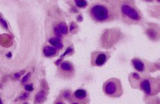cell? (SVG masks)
I'll return each mask as SVG.
<instances>
[{
    "instance_id": "cell-1",
    "label": "cell",
    "mask_w": 160,
    "mask_h": 104,
    "mask_svg": "<svg viewBox=\"0 0 160 104\" xmlns=\"http://www.w3.org/2000/svg\"><path fill=\"white\" fill-rule=\"evenodd\" d=\"M87 14L97 23L112 22L120 18L119 1H96L89 5Z\"/></svg>"
},
{
    "instance_id": "cell-2",
    "label": "cell",
    "mask_w": 160,
    "mask_h": 104,
    "mask_svg": "<svg viewBox=\"0 0 160 104\" xmlns=\"http://www.w3.org/2000/svg\"><path fill=\"white\" fill-rule=\"evenodd\" d=\"M120 18L128 25H142L144 23L143 15L135 1H119Z\"/></svg>"
},
{
    "instance_id": "cell-3",
    "label": "cell",
    "mask_w": 160,
    "mask_h": 104,
    "mask_svg": "<svg viewBox=\"0 0 160 104\" xmlns=\"http://www.w3.org/2000/svg\"><path fill=\"white\" fill-rule=\"evenodd\" d=\"M145 96L152 97L160 93V78L154 77L149 74L142 75L139 88Z\"/></svg>"
},
{
    "instance_id": "cell-4",
    "label": "cell",
    "mask_w": 160,
    "mask_h": 104,
    "mask_svg": "<svg viewBox=\"0 0 160 104\" xmlns=\"http://www.w3.org/2000/svg\"><path fill=\"white\" fill-rule=\"evenodd\" d=\"M102 92L106 96L110 98L121 97L124 93V89L121 80L115 77L108 79L102 85Z\"/></svg>"
},
{
    "instance_id": "cell-5",
    "label": "cell",
    "mask_w": 160,
    "mask_h": 104,
    "mask_svg": "<svg viewBox=\"0 0 160 104\" xmlns=\"http://www.w3.org/2000/svg\"><path fill=\"white\" fill-rule=\"evenodd\" d=\"M132 66L140 75L149 74V72H153L159 70V67L157 63H151L145 59L140 58H134L131 61Z\"/></svg>"
},
{
    "instance_id": "cell-6",
    "label": "cell",
    "mask_w": 160,
    "mask_h": 104,
    "mask_svg": "<svg viewBox=\"0 0 160 104\" xmlns=\"http://www.w3.org/2000/svg\"><path fill=\"white\" fill-rule=\"evenodd\" d=\"M76 75V69L74 64L68 60L59 63L57 70V76L65 81L72 80Z\"/></svg>"
},
{
    "instance_id": "cell-7",
    "label": "cell",
    "mask_w": 160,
    "mask_h": 104,
    "mask_svg": "<svg viewBox=\"0 0 160 104\" xmlns=\"http://www.w3.org/2000/svg\"><path fill=\"white\" fill-rule=\"evenodd\" d=\"M111 58V53L108 51L95 50L90 55V64L93 67H101L107 63Z\"/></svg>"
},
{
    "instance_id": "cell-8",
    "label": "cell",
    "mask_w": 160,
    "mask_h": 104,
    "mask_svg": "<svg viewBox=\"0 0 160 104\" xmlns=\"http://www.w3.org/2000/svg\"><path fill=\"white\" fill-rule=\"evenodd\" d=\"M90 102L89 93L87 90L79 88L72 93L70 104H89Z\"/></svg>"
},
{
    "instance_id": "cell-9",
    "label": "cell",
    "mask_w": 160,
    "mask_h": 104,
    "mask_svg": "<svg viewBox=\"0 0 160 104\" xmlns=\"http://www.w3.org/2000/svg\"><path fill=\"white\" fill-rule=\"evenodd\" d=\"M145 34L150 40L155 42H159L160 40V26L154 22L148 23Z\"/></svg>"
},
{
    "instance_id": "cell-10",
    "label": "cell",
    "mask_w": 160,
    "mask_h": 104,
    "mask_svg": "<svg viewBox=\"0 0 160 104\" xmlns=\"http://www.w3.org/2000/svg\"><path fill=\"white\" fill-rule=\"evenodd\" d=\"M60 50L51 45H44L42 48V53L46 58H52L58 56Z\"/></svg>"
},
{
    "instance_id": "cell-11",
    "label": "cell",
    "mask_w": 160,
    "mask_h": 104,
    "mask_svg": "<svg viewBox=\"0 0 160 104\" xmlns=\"http://www.w3.org/2000/svg\"><path fill=\"white\" fill-rule=\"evenodd\" d=\"M128 78L131 86L134 89H138L142 79V75L138 72H132L129 75Z\"/></svg>"
},
{
    "instance_id": "cell-12",
    "label": "cell",
    "mask_w": 160,
    "mask_h": 104,
    "mask_svg": "<svg viewBox=\"0 0 160 104\" xmlns=\"http://www.w3.org/2000/svg\"><path fill=\"white\" fill-rule=\"evenodd\" d=\"M49 43L51 44V45L55 47L59 50H62L63 47V43L61 40V38L58 37H52L49 39Z\"/></svg>"
},
{
    "instance_id": "cell-13",
    "label": "cell",
    "mask_w": 160,
    "mask_h": 104,
    "mask_svg": "<svg viewBox=\"0 0 160 104\" xmlns=\"http://www.w3.org/2000/svg\"><path fill=\"white\" fill-rule=\"evenodd\" d=\"M72 92H71V90H63L62 91V92L60 93V95L62 97V98L64 100L68 101L69 103H70L71 98H72Z\"/></svg>"
},
{
    "instance_id": "cell-14",
    "label": "cell",
    "mask_w": 160,
    "mask_h": 104,
    "mask_svg": "<svg viewBox=\"0 0 160 104\" xmlns=\"http://www.w3.org/2000/svg\"><path fill=\"white\" fill-rule=\"evenodd\" d=\"M74 2L76 7L79 8H85L89 6L88 3L87 1H75Z\"/></svg>"
},
{
    "instance_id": "cell-15",
    "label": "cell",
    "mask_w": 160,
    "mask_h": 104,
    "mask_svg": "<svg viewBox=\"0 0 160 104\" xmlns=\"http://www.w3.org/2000/svg\"><path fill=\"white\" fill-rule=\"evenodd\" d=\"M58 29L60 31V32L61 33H63V34H66L68 33V26H67L66 24L65 23H60L58 26Z\"/></svg>"
},
{
    "instance_id": "cell-16",
    "label": "cell",
    "mask_w": 160,
    "mask_h": 104,
    "mask_svg": "<svg viewBox=\"0 0 160 104\" xmlns=\"http://www.w3.org/2000/svg\"><path fill=\"white\" fill-rule=\"evenodd\" d=\"M52 104H66L64 100L62 98V97L59 95L54 101V102L52 103Z\"/></svg>"
}]
</instances>
